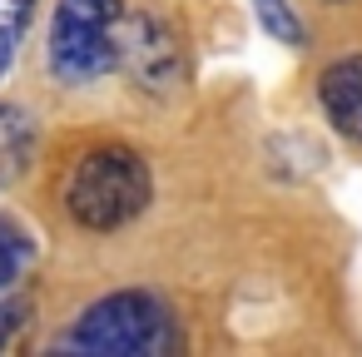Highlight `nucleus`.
<instances>
[{
  "instance_id": "obj_1",
  "label": "nucleus",
  "mask_w": 362,
  "mask_h": 357,
  "mask_svg": "<svg viewBox=\"0 0 362 357\" xmlns=\"http://www.w3.org/2000/svg\"><path fill=\"white\" fill-rule=\"evenodd\" d=\"M65 352H100V357H169L184 347L179 312L169 308L164 293L154 288H119L95 298L65 332Z\"/></svg>"
},
{
  "instance_id": "obj_2",
  "label": "nucleus",
  "mask_w": 362,
  "mask_h": 357,
  "mask_svg": "<svg viewBox=\"0 0 362 357\" xmlns=\"http://www.w3.org/2000/svg\"><path fill=\"white\" fill-rule=\"evenodd\" d=\"M154 199V174L144 164L139 149L129 144H95L85 149L65 184H60V204L70 213L75 228L85 233H119L129 228Z\"/></svg>"
},
{
  "instance_id": "obj_3",
  "label": "nucleus",
  "mask_w": 362,
  "mask_h": 357,
  "mask_svg": "<svg viewBox=\"0 0 362 357\" xmlns=\"http://www.w3.org/2000/svg\"><path fill=\"white\" fill-rule=\"evenodd\" d=\"M124 0H55L45 30V65L60 85H100L119 70Z\"/></svg>"
},
{
  "instance_id": "obj_4",
  "label": "nucleus",
  "mask_w": 362,
  "mask_h": 357,
  "mask_svg": "<svg viewBox=\"0 0 362 357\" xmlns=\"http://www.w3.org/2000/svg\"><path fill=\"white\" fill-rule=\"evenodd\" d=\"M119 70L129 75V85H139L144 95H174L189 80V55L184 40L174 30L169 16L139 6L124 11V30H119Z\"/></svg>"
},
{
  "instance_id": "obj_5",
  "label": "nucleus",
  "mask_w": 362,
  "mask_h": 357,
  "mask_svg": "<svg viewBox=\"0 0 362 357\" xmlns=\"http://www.w3.org/2000/svg\"><path fill=\"white\" fill-rule=\"evenodd\" d=\"M317 105L332 119V129L352 144H362V55H337L317 75Z\"/></svg>"
},
{
  "instance_id": "obj_6",
  "label": "nucleus",
  "mask_w": 362,
  "mask_h": 357,
  "mask_svg": "<svg viewBox=\"0 0 362 357\" xmlns=\"http://www.w3.org/2000/svg\"><path fill=\"white\" fill-rule=\"evenodd\" d=\"M35 144H40V129H35L30 110L16 105V100H0V189L25 179V169L35 159Z\"/></svg>"
},
{
  "instance_id": "obj_7",
  "label": "nucleus",
  "mask_w": 362,
  "mask_h": 357,
  "mask_svg": "<svg viewBox=\"0 0 362 357\" xmlns=\"http://www.w3.org/2000/svg\"><path fill=\"white\" fill-rule=\"evenodd\" d=\"M35 263V238L25 233V223H16L0 209V293H11Z\"/></svg>"
},
{
  "instance_id": "obj_8",
  "label": "nucleus",
  "mask_w": 362,
  "mask_h": 357,
  "mask_svg": "<svg viewBox=\"0 0 362 357\" xmlns=\"http://www.w3.org/2000/svg\"><path fill=\"white\" fill-rule=\"evenodd\" d=\"M253 16H258V25H263L268 40H278L288 50H303L308 45V25L293 11V0H253Z\"/></svg>"
},
{
  "instance_id": "obj_9",
  "label": "nucleus",
  "mask_w": 362,
  "mask_h": 357,
  "mask_svg": "<svg viewBox=\"0 0 362 357\" xmlns=\"http://www.w3.org/2000/svg\"><path fill=\"white\" fill-rule=\"evenodd\" d=\"M35 6L40 0H0V80L11 75V65L21 55V40L35 21Z\"/></svg>"
},
{
  "instance_id": "obj_10",
  "label": "nucleus",
  "mask_w": 362,
  "mask_h": 357,
  "mask_svg": "<svg viewBox=\"0 0 362 357\" xmlns=\"http://www.w3.org/2000/svg\"><path fill=\"white\" fill-rule=\"evenodd\" d=\"M30 317H35V303H30V298H21V293H0V352H6V347L25 332Z\"/></svg>"
}]
</instances>
